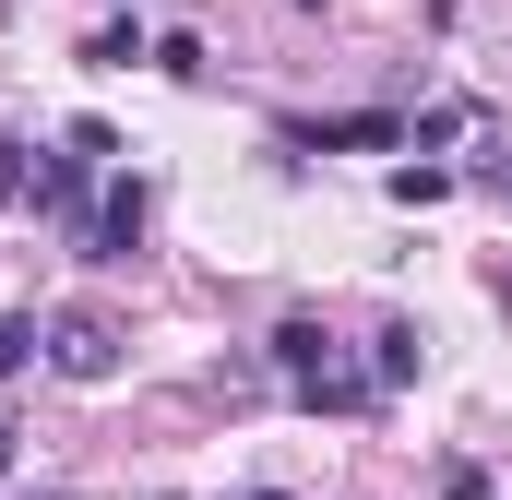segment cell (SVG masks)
Instances as JSON below:
<instances>
[{
	"instance_id": "obj_1",
	"label": "cell",
	"mask_w": 512,
	"mask_h": 500,
	"mask_svg": "<svg viewBox=\"0 0 512 500\" xmlns=\"http://www.w3.org/2000/svg\"><path fill=\"white\" fill-rule=\"evenodd\" d=\"M48 358L72 381H108L120 370V322H108V310H60V322H48Z\"/></svg>"
},
{
	"instance_id": "obj_2",
	"label": "cell",
	"mask_w": 512,
	"mask_h": 500,
	"mask_svg": "<svg viewBox=\"0 0 512 500\" xmlns=\"http://www.w3.org/2000/svg\"><path fill=\"white\" fill-rule=\"evenodd\" d=\"M131 239H143V191H108V203H96V215H84V250H96V262H131Z\"/></svg>"
},
{
	"instance_id": "obj_3",
	"label": "cell",
	"mask_w": 512,
	"mask_h": 500,
	"mask_svg": "<svg viewBox=\"0 0 512 500\" xmlns=\"http://www.w3.org/2000/svg\"><path fill=\"white\" fill-rule=\"evenodd\" d=\"M322 346H334L322 322H286V334H274V358H286V381H310V370H322Z\"/></svg>"
},
{
	"instance_id": "obj_4",
	"label": "cell",
	"mask_w": 512,
	"mask_h": 500,
	"mask_svg": "<svg viewBox=\"0 0 512 500\" xmlns=\"http://www.w3.org/2000/svg\"><path fill=\"white\" fill-rule=\"evenodd\" d=\"M36 346H48V334H36V322H24V310H12V322H0V381L24 370V358H36Z\"/></svg>"
},
{
	"instance_id": "obj_5",
	"label": "cell",
	"mask_w": 512,
	"mask_h": 500,
	"mask_svg": "<svg viewBox=\"0 0 512 500\" xmlns=\"http://www.w3.org/2000/svg\"><path fill=\"white\" fill-rule=\"evenodd\" d=\"M36 191V167H24V143H0V203H24Z\"/></svg>"
},
{
	"instance_id": "obj_6",
	"label": "cell",
	"mask_w": 512,
	"mask_h": 500,
	"mask_svg": "<svg viewBox=\"0 0 512 500\" xmlns=\"http://www.w3.org/2000/svg\"><path fill=\"white\" fill-rule=\"evenodd\" d=\"M0 465H12V417H0Z\"/></svg>"
},
{
	"instance_id": "obj_7",
	"label": "cell",
	"mask_w": 512,
	"mask_h": 500,
	"mask_svg": "<svg viewBox=\"0 0 512 500\" xmlns=\"http://www.w3.org/2000/svg\"><path fill=\"white\" fill-rule=\"evenodd\" d=\"M251 500H286V489H251Z\"/></svg>"
}]
</instances>
